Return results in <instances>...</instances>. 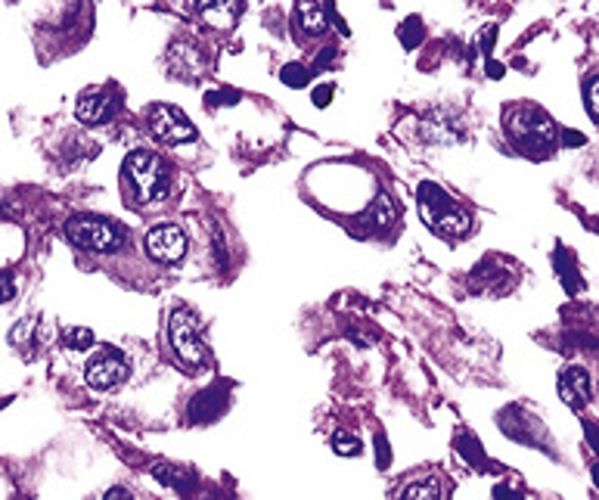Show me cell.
Listing matches in <instances>:
<instances>
[{
    "label": "cell",
    "mask_w": 599,
    "mask_h": 500,
    "mask_svg": "<svg viewBox=\"0 0 599 500\" xmlns=\"http://www.w3.org/2000/svg\"><path fill=\"white\" fill-rule=\"evenodd\" d=\"M94 346V333L87 327H75L66 333V348L69 352H84V348Z\"/></svg>",
    "instance_id": "obj_19"
},
{
    "label": "cell",
    "mask_w": 599,
    "mask_h": 500,
    "mask_svg": "<svg viewBox=\"0 0 599 500\" xmlns=\"http://www.w3.org/2000/svg\"><path fill=\"white\" fill-rule=\"evenodd\" d=\"M329 96H333V84H323V88H317L314 90V106L317 109L329 106Z\"/></svg>",
    "instance_id": "obj_25"
},
{
    "label": "cell",
    "mask_w": 599,
    "mask_h": 500,
    "mask_svg": "<svg viewBox=\"0 0 599 500\" xmlns=\"http://www.w3.org/2000/svg\"><path fill=\"white\" fill-rule=\"evenodd\" d=\"M224 407H227V395L220 392L218 386L205 388V392H199L196 398H193L190 420H193V423H212L214 417H220V411H224Z\"/></svg>",
    "instance_id": "obj_13"
},
{
    "label": "cell",
    "mask_w": 599,
    "mask_h": 500,
    "mask_svg": "<svg viewBox=\"0 0 599 500\" xmlns=\"http://www.w3.org/2000/svg\"><path fill=\"white\" fill-rule=\"evenodd\" d=\"M584 103H587L590 119H596V75H587V81H584Z\"/></svg>",
    "instance_id": "obj_22"
},
{
    "label": "cell",
    "mask_w": 599,
    "mask_h": 500,
    "mask_svg": "<svg viewBox=\"0 0 599 500\" xmlns=\"http://www.w3.org/2000/svg\"><path fill=\"white\" fill-rule=\"evenodd\" d=\"M16 296V283H12L10 274H0V304L10 302V298Z\"/></svg>",
    "instance_id": "obj_23"
},
{
    "label": "cell",
    "mask_w": 599,
    "mask_h": 500,
    "mask_svg": "<svg viewBox=\"0 0 599 500\" xmlns=\"http://www.w3.org/2000/svg\"><path fill=\"white\" fill-rule=\"evenodd\" d=\"M398 495H401V497H410V500H420V497H426V500H438V497H445V485H441L438 479H420V482L403 485Z\"/></svg>",
    "instance_id": "obj_14"
},
{
    "label": "cell",
    "mask_w": 599,
    "mask_h": 500,
    "mask_svg": "<svg viewBox=\"0 0 599 500\" xmlns=\"http://www.w3.org/2000/svg\"><path fill=\"white\" fill-rule=\"evenodd\" d=\"M562 140H565V143H584L581 134H571V131H565V134H562Z\"/></svg>",
    "instance_id": "obj_26"
},
{
    "label": "cell",
    "mask_w": 599,
    "mask_h": 500,
    "mask_svg": "<svg viewBox=\"0 0 599 500\" xmlns=\"http://www.w3.org/2000/svg\"><path fill=\"white\" fill-rule=\"evenodd\" d=\"M155 479H162V482L171 485V488H178V491H193V488H196V479L184 476V472L171 470V466H159V470H155Z\"/></svg>",
    "instance_id": "obj_17"
},
{
    "label": "cell",
    "mask_w": 599,
    "mask_h": 500,
    "mask_svg": "<svg viewBox=\"0 0 599 500\" xmlns=\"http://www.w3.org/2000/svg\"><path fill=\"white\" fill-rule=\"evenodd\" d=\"M416 196H420L422 221H426L428 230L438 233L441 239H460L472 230V218H469V214L460 209V205L453 203V199L447 196L438 184L426 180V184H420Z\"/></svg>",
    "instance_id": "obj_3"
},
{
    "label": "cell",
    "mask_w": 599,
    "mask_h": 500,
    "mask_svg": "<svg viewBox=\"0 0 599 500\" xmlns=\"http://www.w3.org/2000/svg\"><path fill=\"white\" fill-rule=\"evenodd\" d=\"M559 398H562L569 407H575V411L587 407L590 404V376H587V370L565 367L562 373H559Z\"/></svg>",
    "instance_id": "obj_11"
},
{
    "label": "cell",
    "mask_w": 599,
    "mask_h": 500,
    "mask_svg": "<svg viewBox=\"0 0 599 500\" xmlns=\"http://www.w3.org/2000/svg\"><path fill=\"white\" fill-rule=\"evenodd\" d=\"M168 339H171L174 357L184 363L187 370H196L205 363V342H202V329H199V317L193 314L190 308L178 304L171 311V321H168Z\"/></svg>",
    "instance_id": "obj_4"
},
{
    "label": "cell",
    "mask_w": 599,
    "mask_h": 500,
    "mask_svg": "<svg viewBox=\"0 0 599 500\" xmlns=\"http://www.w3.org/2000/svg\"><path fill=\"white\" fill-rule=\"evenodd\" d=\"M119 90L115 88H87L81 96H78V119L84 121V125H100V121L112 119L115 112H119Z\"/></svg>",
    "instance_id": "obj_9"
},
{
    "label": "cell",
    "mask_w": 599,
    "mask_h": 500,
    "mask_svg": "<svg viewBox=\"0 0 599 500\" xmlns=\"http://www.w3.org/2000/svg\"><path fill=\"white\" fill-rule=\"evenodd\" d=\"M333 447H336V454H342V457H357V454H361V441H357V435H351V432H336Z\"/></svg>",
    "instance_id": "obj_20"
},
{
    "label": "cell",
    "mask_w": 599,
    "mask_h": 500,
    "mask_svg": "<svg viewBox=\"0 0 599 500\" xmlns=\"http://www.w3.org/2000/svg\"><path fill=\"white\" fill-rule=\"evenodd\" d=\"M196 10L212 29H233L243 12V0H196Z\"/></svg>",
    "instance_id": "obj_12"
},
{
    "label": "cell",
    "mask_w": 599,
    "mask_h": 500,
    "mask_svg": "<svg viewBox=\"0 0 599 500\" xmlns=\"http://www.w3.org/2000/svg\"><path fill=\"white\" fill-rule=\"evenodd\" d=\"M457 445H460V454L469 460V463H478V466H485V451H481V445L475 438H469V435H460L457 438Z\"/></svg>",
    "instance_id": "obj_21"
},
{
    "label": "cell",
    "mask_w": 599,
    "mask_h": 500,
    "mask_svg": "<svg viewBox=\"0 0 599 500\" xmlns=\"http://www.w3.org/2000/svg\"><path fill=\"white\" fill-rule=\"evenodd\" d=\"M121 190L134 205H153L171 193V171L153 149H134L121 165Z\"/></svg>",
    "instance_id": "obj_2"
},
{
    "label": "cell",
    "mask_w": 599,
    "mask_h": 500,
    "mask_svg": "<svg viewBox=\"0 0 599 500\" xmlns=\"http://www.w3.org/2000/svg\"><path fill=\"white\" fill-rule=\"evenodd\" d=\"M187 246L190 243H187L184 227L171 221H162L146 233V255L159 264H178L187 255Z\"/></svg>",
    "instance_id": "obj_8"
},
{
    "label": "cell",
    "mask_w": 599,
    "mask_h": 500,
    "mask_svg": "<svg viewBox=\"0 0 599 500\" xmlns=\"http://www.w3.org/2000/svg\"><path fill=\"white\" fill-rule=\"evenodd\" d=\"M398 38H401V44L407 50H416L420 47V41H422V25H420V16H410L407 22L401 25L398 29Z\"/></svg>",
    "instance_id": "obj_18"
},
{
    "label": "cell",
    "mask_w": 599,
    "mask_h": 500,
    "mask_svg": "<svg viewBox=\"0 0 599 500\" xmlns=\"http://www.w3.org/2000/svg\"><path fill=\"white\" fill-rule=\"evenodd\" d=\"M370 218H373V227L386 230V227H392L398 221V209H395V203L388 196H379L373 203V209H370Z\"/></svg>",
    "instance_id": "obj_15"
},
{
    "label": "cell",
    "mask_w": 599,
    "mask_h": 500,
    "mask_svg": "<svg viewBox=\"0 0 599 500\" xmlns=\"http://www.w3.org/2000/svg\"><path fill=\"white\" fill-rule=\"evenodd\" d=\"M66 237L71 246L84 252H109L121 243V230L109 218L96 214H78L66 224Z\"/></svg>",
    "instance_id": "obj_5"
},
{
    "label": "cell",
    "mask_w": 599,
    "mask_h": 500,
    "mask_svg": "<svg viewBox=\"0 0 599 500\" xmlns=\"http://www.w3.org/2000/svg\"><path fill=\"white\" fill-rule=\"evenodd\" d=\"M506 138L519 153L531 155V159H546L559 149V125L544 112L540 106L531 103H519V106L506 109Z\"/></svg>",
    "instance_id": "obj_1"
},
{
    "label": "cell",
    "mask_w": 599,
    "mask_h": 500,
    "mask_svg": "<svg viewBox=\"0 0 599 500\" xmlns=\"http://www.w3.org/2000/svg\"><path fill=\"white\" fill-rule=\"evenodd\" d=\"M128 373H131V367H128V357L121 354L115 346H103L100 352H96L87 361V367H84V379H87V386L90 388H100V392L115 388L119 382H125Z\"/></svg>",
    "instance_id": "obj_6"
},
{
    "label": "cell",
    "mask_w": 599,
    "mask_h": 500,
    "mask_svg": "<svg viewBox=\"0 0 599 500\" xmlns=\"http://www.w3.org/2000/svg\"><path fill=\"white\" fill-rule=\"evenodd\" d=\"M146 125H149V131H153L155 138L165 140V143L196 140V128H193V121L187 119L180 109L165 106V103H155V106L146 109Z\"/></svg>",
    "instance_id": "obj_7"
},
{
    "label": "cell",
    "mask_w": 599,
    "mask_h": 500,
    "mask_svg": "<svg viewBox=\"0 0 599 500\" xmlns=\"http://www.w3.org/2000/svg\"><path fill=\"white\" fill-rule=\"evenodd\" d=\"M292 25H295L298 41H308V38L327 35V29H329L327 10H323L317 0H298V4H295V16H292Z\"/></svg>",
    "instance_id": "obj_10"
},
{
    "label": "cell",
    "mask_w": 599,
    "mask_h": 500,
    "mask_svg": "<svg viewBox=\"0 0 599 500\" xmlns=\"http://www.w3.org/2000/svg\"><path fill=\"white\" fill-rule=\"evenodd\" d=\"M311 75H314V69L302 66V62H286V66L279 69V81H283L286 88H304V84H311Z\"/></svg>",
    "instance_id": "obj_16"
},
{
    "label": "cell",
    "mask_w": 599,
    "mask_h": 500,
    "mask_svg": "<svg viewBox=\"0 0 599 500\" xmlns=\"http://www.w3.org/2000/svg\"><path fill=\"white\" fill-rule=\"evenodd\" d=\"M376 451H379V466L386 470L388 463H392V454H388V441L386 435H376Z\"/></svg>",
    "instance_id": "obj_24"
}]
</instances>
